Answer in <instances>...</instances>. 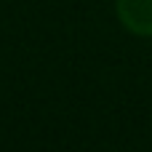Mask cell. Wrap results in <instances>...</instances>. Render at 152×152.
I'll list each match as a JSON object with an SVG mask.
<instances>
[{"label": "cell", "mask_w": 152, "mask_h": 152, "mask_svg": "<svg viewBox=\"0 0 152 152\" xmlns=\"http://www.w3.org/2000/svg\"><path fill=\"white\" fill-rule=\"evenodd\" d=\"M118 19L128 32L152 35V0H118Z\"/></svg>", "instance_id": "1"}]
</instances>
